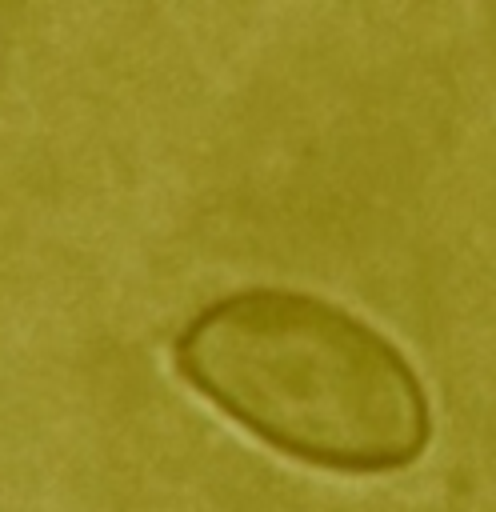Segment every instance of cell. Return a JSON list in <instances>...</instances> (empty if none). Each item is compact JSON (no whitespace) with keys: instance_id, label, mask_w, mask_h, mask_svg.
<instances>
[{"instance_id":"obj_1","label":"cell","mask_w":496,"mask_h":512,"mask_svg":"<svg viewBox=\"0 0 496 512\" xmlns=\"http://www.w3.org/2000/svg\"><path fill=\"white\" fill-rule=\"evenodd\" d=\"M176 368L264 444L332 472H392L432 436L408 356L356 312L300 288L256 284L200 308Z\"/></svg>"}]
</instances>
